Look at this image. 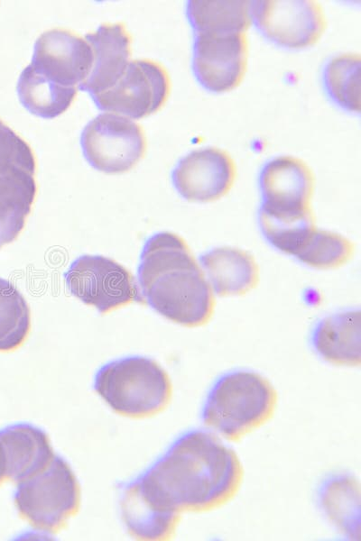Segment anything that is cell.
<instances>
[{
	"instance_id": "cell-1",
	"label": "cell",
	"mask_w": 361,
	"mask_h": 541,
	"mask_svg": "<svg viewBox=\"0 0 361 541\" xmlns=\"http://www.w3.org/2000/svg\"><path fill=\"white\" fill-rule=\"evenodd\" d=\"M244 467L237 454L216 435L192 430L180 436L143 478L180 512H209L238 493Z\"/></svg>"
},
{
	"instance_id": "cell-2",
	"label": "cell",
	"mask_w": 361,
	"mask_h": 541,
	"mask_svg": "<svg viewBox=\"0 0 361 541\" xmlns=\"http://www.w3.org/2000/svg\"><path fill=\"white\" fill-rule=\"evenodd\" d=\"M143 303L185 327L207 325L215 297L186 241L172 232H159L144 243L137 269Z\"/></svg>"
},
{
	"instance_id": "cell-3",
	"label": "cell",
	"mask_w": 361,
	"mask_h": 541,
	"mask_svg": "<svg viewBox=\"0 0 361 541\" xmlns=\"http://www.w3.org/2000/svg\"><path fill=\"white\" fill-rule=\"evenodd\" d=\"M278 392L264 376L251 371L227 372L213 384L202 408L203 424L222 438L238 442L268 423Z\"/></svg>"
},
{
	"instance_id": "cell-4",
	"label": "cell",
	"mask_w": 361,
	"mask_h": 541,
	"mask_svg": "<svg viewBox=\"0 0 361 541\" xmlns=\"http://www.w3.org/2000/svg\"><path fill=\"white\" fill-rule=\"evenodd\" d=\"M94 389L117 414L142 418L162 412L172 397L166 371L145 356L112 361L97 372Z\"/></svg>"
},
{
	"instance_id": "cell-5",
	"label": "cell",
	"mask_w": 361,
	"mask_h": 541,
	"mask_svg": "<svg viewBox=\"0 0 361 541\" xmlns=\"http://www.w3.org/2000/svg\"><path fill=\"white\" fill-rule=\"evenodd\" d=\"M14 500L34 528L55 533L79 511L80 488L68 463L55 455L43 470L18 482Z\"/></svg>"
},
{
	"instance_id": "cell-6",
	"label": "cell",
	"mask_w": 361,
	"mask_h": 541,
	"mask_svg": "<svg viewBox=\"0 0 361 541\" xmlns=\"http://www.w3.org/2000/svg\"><path fill=\"white\" fill-rule=\"evenodd\" d=\"M64 279L71 295L101 314L134 301L143 303L134 276L108 257L81 255L71 262L64 272Z\"/></svg>"
},
{
	"instance_id": "cell-7",
	"label": "cell",
	"mask_w": 361,
	"mask_h": 541,
	"mask_svg": "<svg viewBox=\"0 0 361 541\" xmlns=\"http://www.w3.org/2000/svg\"><path fill=\"white\" fill-rule=\"evenodd\" d=\"M82 153L95 170L107 174L130 170L143 158L146 139L142 127L113 113L97 115L80 135Z\"/></svg>"
},
{
	"instance_id": "cell-8",
	"label": "cell",
	"mask_w": 361,
	"mask_h": 541,
	"mask_svg": "<svg viewBox=\"0 0 361 541\" xmlns=\"http://www.w3.org/2000/svg\"><path fill=\"white\" fill-rule=\"evenodd\" d=\"M170 91L166 69L157 61L142 59L129 61L110 88L91 97L100 110L140 119L160 110Z\"/></svg>"
},
{
	"instance_id": "cell-9",
	"label": "cell",
	"mask_w": 361,
	"mask_h": 541,
	"mask_svg": "<svg viewBox=\"0 0 361 541\" xmlns=\"http://www.w3.org/2000/svg\"><path fill=\"white\" fill-rule=\"evenodd\" d=\"M251 14L266 39L289 49L314 45L327 26L322 6L313 0L254 1Z\"/></svg>"
},
{
	"instance_id": "cell-10",
	"label": "cell",
	"mask_w": 361,
	"mask_h": 541,
	"mask_svg": "<svg viewBox=\"0 0 361 541\" xmlns=\"http://www.w3.org/2000/svg\"><path fill=\"white\" fill-rule=\"evenodd\" d=\"M246 32L195 33L192 70L207 90L223 93L236 88L247 68Z\"/></svg>"
},
{
	"instance_id": "cell-11",
	"label": "cell",
	"mask_w": 361,
	"mask_h": 541,
	"mask_svg": "<svg viewBox=\"0 0 361 541\" xmlns=\"http://www.w3.org/2000/svg\"><path fill=\"white\" fill-rule=\"evenodd\" d=\"M176 191L190 202H213L225 197L236 179V165L222 149L207 147L190 151L171 171Z\"/></svg>"
},
{
	"instance_id": "cell-12",
	"label": "cell",
	"mask_w": 361,
	"mask_h": 541,
	"mask_svg": "<svg viewBox=\"0 0 361 541\" xmlns=\"http://www.w3.org/2000/svg\"><path fill=\"white\" fill-rule=\"evenodd\" d=\"M259 209L272 213H303L311 208L315 175L301 159L283 155L266 162L259 175Z\"/></svg>"
},
{
	"instance_id": "cell-13",
	"label": "cell",
	"mask_w": 361,
	"mask_h": 541,
	"mask_svg": "<svg viewBox=\"0 0 361 541\" xmlns=\"http://www.w3.org/2000/svg\"><path fill=\"white\" fill-rule=\"evenodd\" d=\"M93 60L86 40L69 30L53 28L36 40L30 64L53 82L76 87L88 77Z\"/></svg>"
},
{
	"instance_id": "cell-14",
	"label": "cell",
	"mask_w": 361,
	"mask_h": 541,
	"mask_svg": "<svg viewBox=\"0 0 361 541\" xmlns=\"http://www.w3.org/2000/svg\"><path fill=\"white\" fill-rule=\"evenodd\" d=\"M120 509L128 532L140 540L171 539L181 515L143 476L123 491Z\"/></svg>"
},
{
	"instance_id": "cell-15",
	"label": "cell",
	"mask_w": 361,
	"mask_h": 541,
	"mask_svg": "<svg viewBox=\"0 0 361 541\" xmlns=\"http://www.w3.org/2000/svg\"><path fill=\"white\" fill-rule=\"evenodd\" d=\"M92 49L91 71L79 88L90 96L110 88L123 75L131 55V36L121 23L101 24L85 36Z\"/></svg>"
},
{
	"instance_id": "cell-16",
	"label": "cell",
	"mask_w": 361,
	"mask_h": 541,
	"mask_svg": "<svg viewBox=\"0 0 361 541\" xmlns=\"http://www.w3.org/2000/svg\"><path fill=\"white\" fill-rule=\"evenodd\" d=\"M310 343L316 353L325 362L345 367L361 362V313L350 308L330 314L313 327Z\"/></svg>"
},
{
	"instance_id": "cell-17",
	"label": "cell",
	"mask_w": 361,
	"mask_h": 541,
	"mask_svg": "<svg viewBox=\"0 0 361 541\" xmlns=\"http://www.w3.org/2000/svg\"><path fill=\"white\" fill-rule=\"evenodd\" d=\"M199 265L212 292L219 297L245 295L259 282L257 261L242 249L230 246L210 249L199 256Z\"/></svg>"
},
{
	"instance_id": "cell-18",
	"label": "cell",
	"mask_w": 361,
	"mask_h": 541,
	"mask_svg": "<svg viewBox=\"0 0 361 541\" xmlns=\"http://www.w3.org/2000/svg\"><path fill=\"white\" fill-rule=\"evenodd\" d=\"M6 460V478L25 480L43 470L55 456L50 439L30 424H14L0 430Z\"/></svg>"
},
{
	"instance_id": "cell-19",
	"label": "cell",
	"mask_w": 361,
	"mask_h": 541,
	"mask_svg": "<svg viewBox=\"0 0 361 541\" xmlns=\"http://www.w3.org/2000/svg\"><path fill=\"white\" fill-rule=\"evenodd\" d=\"M36 193L34 174L23 170L0 173V248L23 229Z\"/></svg>"
},
{
	"instance_id": "cell-20",
	"label": "cell",
	"mask_w": 361,
	"mask_h": 541,
	"mask_svg": "<svg viewBox=\"0 0 361 541\" xmlns=\"http://www.w3.org/2000/svg\"><path fill=\"white\" fill-rule=\"evenodd\" d=\"M251 1L190 0L188 21L195 33L246 32L252 23Z\"/></svg>"
},
{
	"instance_id": "cell-21",
	"label": "cell",
	"mask_w": 361,
	"mask_h": 541,
	"mask_svg": "<svg viewBox=\"0 0 361 541\" xmlns=\"http://www.w3.org/2000/svg\"><path fill=\"white\" fill-rule=\"evenodd\" d=\"M19 100L31 114L51 119L65 112L75 98L77 87L49 79L31 64L22 71L16 87Z\"/></svg>"
},
{
	"instance_id": "cell-22",
	"label": "cell",
	"mask_w": 361,
	"mask_h": 541,
	"mask_svg": "<svg viewBox=\"0 0 361 541\" xmlns=\"http://www.w3.org/2000/svg\"><path fill=\"white\" fill-rule=\"evenodd\" d=\"M258 224L264 239L276 250L294 256L316 228L313 210L271 213L259 209Z\"/></svg>"
},
{
	"instance_id": "cell-23",
	"label": "cell",
	"mask_w": 361,
	"mask_h": 541,
	"mask_svg": "<svg viewBox=\"0 0 361 541\" xmlns=\"http://www.w3.org/2000/svg\"><path fill=\"white\" fill-rule=\"evenodd\" d=\"M360 55L343 53L324 67L322 81L329 98L349 112H360Z\"/></svg>"
},
{
	"instance_id": "cell-24",
	"label": "cell",
	"mask_w": 361,
	"mask_h": 541,
	"mask_svg": "<svg viewBox=\"0 0 361 541\" xmlns=\"http://www.w3.org/2000/svg\"><path fill=\"white\" fill-rule=\"evenodd\" d=\"M359 485L355 479L333 476L320 489L322 509L345 533L359 531Z\"/></svg>"
},
{
	"instance_id": "cell-25",
	"label": "cell",
	"mask_w": 361,
	"mask_h": 541,
	"mask_svg": "<svg viewBox=\"0 0 361 541\" xmlns=\"http://www.w3.org/2000/svg\"><path fill=\"white\" fill-rule=\"evenodd\" d=\"M31 330V311L20 290L0 277V352L20 347Z\"/></svg>"
},
{
	"instance_id": "cell-26",
	"label": "cell",
	"mask_w": 361,
	"mask_h": 541,
	"mask_svg": "<svg viewBox=\"0 0 361 541\" xmlns=\"http://www.w3.org/2000/svg\"><path fill=\"white\" fill-rule=\"evenodd\" d=\"M355 252V244L346 236L332 231L318 229L293 256L306 266L330 270L347 263Z\"/></svg>"
},
{
	"instance_id": "cell-27",
	"label": "cell",
	"mask_w": 361,
	"mask_h": 541,
	"mask_svg": "<svg viewBox=\"0 0 361 541\" xmlns=\"http://www.w3.org/2000/svg\"><path fill=\"white\" fill-rule=\"evenodd\" d=\"M17 170L34 174V153L22 137L0 120V173Z\"/></svg>"
},
{
	"instance_id": "cell-28",
	"label": "cell",
	"mask_w": 361,
	"mask_h": 541,
	"mask_svg": "<svg viewBox=\"0 0 361 541\" xmlns=\"http://www.w3.org/2000/svg\"><path fill=\"white\" fill-rule=\"evenodd\" d=\"M6 478V460L2 443L0 441V484Z\"/></svg>"
}]
</instances>
